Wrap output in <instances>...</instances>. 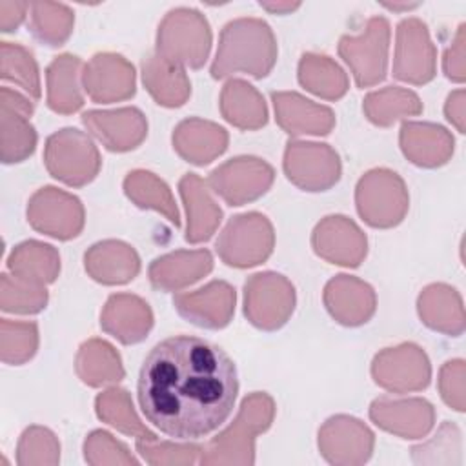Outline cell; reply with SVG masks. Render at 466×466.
<instances>
[{
  "label": "cell",
  "mask_w": 466,
  "mask_h": 466,
  "mask_svg": "<svg viewBox=\"0 0 466 466\" xmlns=\"http://www.w3.org/2000/svg\"><path fill=\"white\" fill-rule=\"evenodd\" d=\"M238 393L233 359L191 335L169 337L146 355L137 395L144 417L167 437L200 439L231 415Z\"/></svg>",
  "instance_id": "obj_1"
},
{
  "label": "cell",
  "mask_w": 466,
  "mask_h": 466,
  "mask_svg": "<svg viewBox=\"0 0 466 466\" xmlns=\"http://www.w3.org/2000/svg\"><path fill=\"white\" fill-rule=\"evenodd\" d=\"M277 62V40L260 18L229 20L218 40L211 76L224 78L231 73H246L255 78H264Z\"/></svg>",
  "instance_id": "obj_2"
},
{
  "label": "cell",
  "mask_w": 466,
  "mask_h": 466,
  "mask_svg": "<svg viewBox=\"0 0 466 466\" xmlns=\"http://www.w3.org/2000/svg\"><path fill=\"white\" fill-rule=\"evenodd\" d=\"M275 415V402L264 391L248 395L238 410L237 419L202 448L200 464H253L255 437L266 431Z\"/></svg>",
  "instance_id": "obj_3"
},
{
  "label": "cell",
  "mask_w": 466,
  "mask_h": 466,
  "mask_svg": "<svg viewBox=\"0 0 466 466\" xmlns=\"http://www.w3.org/2000/svg\"><path fill=\"white\" fill-rule=\"evenodd\" d=\"M211 47V29L197 9H171L158 25L157 55L173 66H204Z\"/></svg>",
  "instance_id": "obj_4"
},
{
  "label": "cell",
  "mask_w": 466,
  "mask_h": 466,
  "mask_svg": "<svg viewBox=\"0 0 466 466\" xmlns=\"http://www.w3.org/2000/svg\"><path fill=\"white\" fill-rule=\"evenodd\" d=\"M44 162L55 178L73 187L91 182L102 166L95 142L75 127H64L47 137Z\"/></svg>",
  "instance_id": "obj_5"
},
{
  "label": "cell",
  "mask_w": 466,
  "mask_h": 466,
  "mask_svg": "<svg viewBox=\"0 0 466 466\" xmlns=\"http://www.w3.org/2000/svg\"><path fill=\"white\" fill-rule=\"evenodd\" d=\"M357 211L373 228L397 226L410 206L404 180L390 169L377 167L362 175L355 189Z\"/></svg>",
  "instance_id": "obj_6"
},
{
  "label": "cell",
  "mask_w": 466,
  "mask_h": 466,
  "mask_svg": "<svg viewBox=\"0 0 466 466\" xmlns=\"http://www.w3.org/2000/svg\"><path fill=\"white\" fill-rule=\"evenodd\" d=\"M273 246V226L257 211L231 217L215 244L218 257L233 268H251L264 262Z\"/></svg>",
  "instance_id": "obj_7"
},
{
  "label": "cell",
  "mask_w": 466,
  "mask_h": 466,
  "mask_svg": "<svg viewBox=\"0 0 466 466\" xmlns=\"http://www.w3.org/2000/svg\"><path fill=\"white\" fill-rule=\"evenodd\" d=\"M295 309V288L280 273L251 275L244 284V315L264 331L279 329Z\"/></svg>",
  "instance_id": "obj_8"
},
{
  "label": "cell",
  "mask_w": 466,
  "mask_h": 466,
  "mask_svg": "<svg viewBox=\"0 0 466 466\" xmlns=\"http://www.w3.org/2000/svg\"><path fill=\"white\" fill-rule=\"evenodd\" d=\"M388 46L390 24L384 16H371L359 36H340L339 55L351 67L359 87H370L384 80L388 67Z\"/></svg>",
  "instance_id": "obj_9"
},
{
  "label": "cell",
  "mask_w": 466,
  "mask_h": 466,
  "mask_svg": "<svg viewBox=\"0 0 466 466\" xmlns=\"http://www.w3.org/2000/svg\"><path fill=\"white\" fill-rule=\"evenodd\" d=\"M284 173L304 191H326L340 178V158L328 144L289 140L284 151Z\"/></svg>",
  "instance_id": "obj_10"
},
{
  "label": "cell",
  "mask_w": 466,
  "mask_h": 466,
  "mask_svg": "<svg viewBox=\"0 0 466 466\" xmlns=\"http://www.w3.org/2000/svg\"><path fill=\"white\" fill-rule=\"evenodd\" d=\"M273 167L257 157H235L209 173L211 189L229 206H242L262 197L273 184Z\"/></svg>",
  "instance_id": "obj_11"
},
{
  "label": "cell",
  "mask_w": 466,
  "mask_h": 466,
  "mask_svg": "<svg viewBox=\"0 0 466 466\" xmlns=\"http://www.w3.org/2000/svg\"><path fill=\"white\" fill-rule=\"evenodd\" d=\"M27 220L40 233L69 240L84 228V206L75 195L46 186L29 198Z\"/></svg>",
  "instance_id": "obj_12"
},
{
  "label": "cell",
  "mask_w": 466,
  "mask_h": 466,
  "mask_svg": "<svg viewBox=\"0 0 466 466\" xmlns=\"http://www.w3.org/2000/svg\"><path fill=\"white\" fill-rule=\"evenodd\" d=\"M371 375L384 390L406 393L424 390L430 384L431 368L426 353L417 344L404 342L377 353Z\"/></svg>",
  "instance_id": "obj_13"
},
{
  "label": "cell",
  "mask_w": 466,
  "mask_h": 466,
  "mask_svg": "<svg viewBox=\"0 0 466 466\" xmlns=\"http://www.w3.org/2000/svg\"><path fill=\"white\" fill-rule=\"evenodd\" d=\"M435 56L426 24L419 18H404L397 25L393 76L422 86L435 76Z\"/></svg>",
  "instance_id": "obj_14"
},
{
  "label": "cell",
  "mask_w": 466,
  "mask_h": 466,
  "mask_svg": "<svg viewBox=\"0 0 466 466\" xmlns=\"http://www.w3.org/2000/svg\"><path fill=\"white\" fill-rule=\"evenodd\" d=\"M35 104L15 89H0V146L2 162H22L36 146V131L29 122Z\"/></svg>",
  "instance_id": "obj_15"
},
{
  "label": "cell",
  "mask_w": 466,
  "mask_h": 466,
  "mask_svg": "<svg viewBox=\"0 0 466 466\" xmlns=\"http://www.w3.org/2000/svg\"><path fill=\"white\" fill-rule=\"evenodd\" d=\"M373 431L355 417L335 415L319 430V448L331 464H362L371 457Z\"/></svg>",
  "instance_id": "obj_16"
},
{
  "label": "cell",
  "mask_w": 466,
  "mask_h": 466,
  "mask_svg": "<svg viewBox=\"0 0 466 466\" xmlns=\"http://www.w3.org/2000/svg\"><path fill=\"white\" fill-rule=\"evenodd\" d=\"M311 246L324 260L348 268H357L368 251L366 235L344 215L322 218L313 229Z\"/></svg>",
  "instance_id": "obj_17"
},
{
  "label": "cell",
  "mask_w": 466,
  "mask_h": 466,
  "mask_svg": "<svg viewBox=\"0 0 466 466\" xmlns=\"http://www.w3.org/2000/svg\"><path fill=\"white\" fill-rule=\"evenodd\" d=\"M173 306L187 322L208 329L229 324L235 313V289L224 280H213L200 289L177 293Z\"/></svg>",
  "instance_id": "obj_18"
},
{
  "label": "cell",
  "mask_w": 466,
  "mask_h": 466,
  "mask_svg": "<svg viewBox=\"0 0 466 466\" xmlns=\"http://www.w3.org/2000/svg\"><path fill=\"white\" fill-rule=\"evenodd\" d=\"M82 82L93 102H120L135 95V67L122 55L98 53L86 64Z\"/></svg>",
  "instance_id": "obj_19"
},
{
  "label": "cell",
  "mask_w": 466,
  "mask_h": 466,
  "mask_svg": "<svg viewBox=\"0 0 466 466\" xmlns=\"http://www.w3.org/2000/svg\"><path fill=\"white\" fill-rule=\"evenodd\" d=\"M370 419L382 430L402 439L424 437L435 422V410L424 399L379 397L370 406Z\"/></svg>",
  "instance_id": "obj_20"
},
{
  "label": "cell",
  "mask_w": 466,
  "mask_h": 466,
  "mask_svg": "<svg viewBox=\"0 0 466 466\" xmlns=\"http://www.w3.org/2000/svg\"><path fill=\"white\" fill-rule=\"evenodd\" d=\"M82 124L109 149H135L147 135V120L137 107H120L111 111L91 109L82 115Z\"/></svg>",
  "instance_id": "obj_21"
},
{
  "label": "cell",
  "mask_w": 466,
  "mask_h": 466,
  "mask_svg": "<svg viewBox=\"0 0 466 466\" xmlns=\"http://www.w3.org/2000/svg\"><path fill=\"white\" fill-rule=\"evenodd\" d=\"M324 304L344 326H359L371 319L377 308L373 288L351 275H337L324 288Z\"/></svg>",
  "instance_id": "obj_22"
},
{
  "label": "cell",
  "mask_w": 466,
  "mask_h": 466,
  "mask_svg": "<svg viewBox=\"0 0 466 466\" xmlns=\"http://www.w3.org/2000/svg\"><path fill=\"white\" fill-rule=\"evenodd\" d=\"M271 102L275 106V118L279 126L297 135H328L335 126V113L328 106L315 104L295 91H273Z\"/></svg>",
  "instance_id": "obj_23"
},
{
  "label": "cell",
  "mask_w": 466,
  "mask_h": 466,
  "mask_svg": "<svg viewBox=\"0 0 466 466\" xmlns=\"http://www.w3.org/2000/svg\"><path fill=\"white\" fill-rule=\"evenodd\" d=\"M100 326L122 344H135L149 333L153 326V313L147 302L140 297L131 293H115L107 299L100 313Z\"/></svg>",
  "instance_id": "obj_24"
},
{
  "label": "cell",
  "mask_w": 466,
  "mask_h": 466,
  "mask_svg": "<svg viewBox=\"0 0 466 466\" xmlns=\"http://www.w3.org/2000/svg\"><path fill=\"white\" fill-rule=\"evenodd\" d=\"M399 140L406 158L422 167L442 166L453 153V137L431 122H402Z\"/></svg>",
  "instance_id": "obj_25"
},
{
  "label": "cell",
  "mask_w": 466,
  "mask_h": 466,
  "mask_svg": "<svg viewBox=\"0 0 466 466\" xmlns=\"http://www.w3.org/2000/svg\"><path fill=\"white\" fill-rule=\"evenodd\" d=\"M86 271L100 284H126L140 271L137 251L122 240H102L91 246L86 255Z\"/></svg>",
  "instance_id": "obj_26"
},
{
  "label": "cell",
  "mask_w": 466,
  "mask_h": 466,
  "mask_svg": "<svg viewBox=\"0 0 466 466\" xmlns=\"http://www.w3.org/2000/svg\"><path fill=\"white\" fill-rule=\"evenodd\" d=\"M173 147L184 160L204 166L226 151L228 131L209 120L186 118L173 131Z\"/></svg>",
  "instance_id": "obj_27"
},
{
  "label": "cell",
  "mask_w": 466,
  "mask_h": 466,
  "mask_svg": "<svg viewBox=\"0 0 466 466\" xmlns=\"http://www.w3.org/2000/svg\"><path fill=\"white\" fill-rule=\"evenodd\" d=\"M213 269V257L208 249L175 251L155 258L149 266L151 286L162 291H177L197 282Z\"/></svg>",
  "instance_id": "obj_28"
},
{
  "label": "cell",
  "mask_w": 466,
  "mask_h": 466,
  "mask_svg": "<svg viewBox=\"0 0 466 466\" xmlns=\"http://www.w3.org/2000/svg\"><path fill=\"white\" fill-rule=\"evenodd\" d=\"M178 191L187 213L186 240L197 244L211 238L222 220V209L211 198L204 180L197 173H186L178 182Z\"/></svg>",
  "instance_id": "obj_29"
},
{
  "label": "cell",
  "mask_w": 466,
  "mask_h": 466,
  "mask_svg": "<svg viewBox=\"0 0 466 466\" xmlns=\"http://www.w3.org/2000/svg\"><path fill=\"white\" fill-rule=\"evenodd\" d=\"M417 308L428 328L451 337H459L464 331L462 300L455 288L448 284H431L424 288L419 295Z\"/></svg>",
  "instance_id": "obj_30"
},
{
  "label": "cell",
  "mask_w": 466,
  "mask_h": 466,
  "mask_svg": "<svg viewBox=\"0 0 466 466\" xmlns=\"http://www.w3.org/2000/svg\"><path fill=\"white\" fill-rule=\"evenodd\" d=\"M142 80L155 102L166 107L182 106L191 93V82L184 67L166 62L157 53L144 56Z\"/></svg>",
  "instance_id": "obj_31"
},
{
  "label": "cell",
  "mask_w": 466,
  "mask_h": 466,
  "mask_svg": "<svg viewBox=\"0 0 466 466\" xmlns=\"http://www.w3.org/2000/svg\"><path fill=\"white\" fill-rule=\"evenodd\" d=\"M220 111L238 129H258L268 122V107L262 95L240 78H231L222 87Z\"/></svg>",
  "instance_id": "obj_32"
},
{
  "label": "cell",
  "mask_w": 466,
  "mask_h": 466,
  "mask_svg": "<svg viewBox=\"0 0 466 466\" xmlns=\"http://www.w3.org/2000/svg\"><path fill=\"white\" fill-rule=\"evenodd\" d=\"M80 58L69 53L55 56L47 66V106L62 115H71L84 106V96L78 87Z\"/></svg>",
  "instance_id": "obj_33"
},
{
  "label": "cell",
  "mask_w": 466,
  "mask_h": 466,
  "mask_svg": "<svg viewBox=\"0 0 466 466\" xmlns=\"http://www.w3.org/2000/svg\"><path fill=\"white\" fill-rule=\"evenodd\" d=\"M75 368L82 382L93 388L113 384L124 379L120 355L109 342L100 339H89L80 346Z\"/></svg>",
  "instance_id": "obj_34"
},
{
  "label": "cell",
  "mask_w": 466,
  "mask_h": 466,
  "mask_svg": "<svg viewBox=\"0 0 466 466\" xmlns=\"http://www.w3.org/2000/svg\"><path fill=\"white\" fill-rule=\"evenodd\" d=\"M7 268L13 275L36 282V284H49L55 282L60 271V257L56 249L49 244L38 240H25L18 244L9 258Z\"/></svg>",
  "instance_id": "obj_35"
},
{
  "label": "cell",
  "mask_w": 466,
  "mask_h": 466,
  "mask_svg": "<svg viewBox=\"0 0 466 466\" xmlns=\"http://www.w3.org/2000/svg\"><path fill=\"white\" fill-rule=\"evenodd\" d=\"M299 82L326 100H339L348 91L346 73L326 55L304 53L299 62Z\"/></svg>",
  "instance_id": "obj_36"
},
{
  "label": "cell",
  "mask_w": 466,
  "mask_h": 466,
  "mask_svg": "<svg viewBox=\"0 0 466 466\" xmlns=\"http://www.w3.org/2000/svg\"><path fill=\"white\" fill-rule=\"evenodd\" d=\"M124 191L133 200L138 208L144 209H157L166 218L175 224L177 228L180 226V215L175 206V198L164 180H160L155 173L137 169L127 173L124 180Z\"/></svg>",
  "instance_id": "obj_37"
},
{
  "label": "cell",
  "mask_w": 466,
  "mask_h": 466,
  "mask_svg": "<svg viewBox=\"0 0 466 466\" xmlns=\"http://www.w3.org/2000/svg\"><path fill=\"white\" fill-rule=\"evenodd\" d=\"M362 109L370 122L386 127L402 116L420 115L422 102L410 89L388 86L380 91H373V93L366 95Z\"/></svg>",
  "instance_id": "obj_38"
},
{
  "label": "cell",
  "mask_w": 466,
  "mask_h": 466,
  "mask_svg": "<svg viewBox=\"0 0 466 466\" xmlns=\"http://www.w3.org/2000/svg\"><path fill=\"white\" fill-rule=\"evenodd\" d=\"M95 408H96V415L104 422L120 430L122 433L135 435L137 439H142V441H157V435L149 431L137 417L131 397L126 390L109 388L102 391L95 400Z\"/></svg>",
  "instance_id": "obj_39"
},
{
  "label": "cell",
  "mask_w": 466,
  "mask_h": 466,
  "mask_svg": "<svg viewBox=\"0 0 466 466\" xmlns=\"http://www.w3.org/2000/svg\"><path fill=\"white\" fill-rule=\"evenodd\" d=\"M0 76L4 82L20 86L33 100L40 98V76L38 66L31 51L20 44L2 42V69Z\"/></svg>",
  "instance_id": "obj_40"
},
{
  "label": "cell",
  "mask_w": 466,
  "mask_h": 466,
  "mask_svg": "<svg viewBox=\"0 0 466 466\" xmlns=\"http://www.w3.org/2000/svg\"><path fill=\"white\" fill-rule=\"evenodd\" d=\"M31 31L47 46H62L73 29V11L64 4L36 2L31 5Z\"/></svg>",
  "instance_id": "obj_41"
},
{
  "label": "cell",
  "mask_w": 466,
  "mask_h": 466,
  "mask_svg": "<svg viewBox=\"0 0 466 466\" xmlns=\"http://www.w3.org/2000/svg\"><path fill=\"white\" fill-rule=\"evenodd\" d=\"M47 304V289L16 275L2 273V309L13 313H38Z\"/></svg>",
  "instance_id": "obj_42"
},
{
  "label": "cell",
  "mask_w": 466,
  "mask_h": 466,
  "mask_svg": "<svg viewBox=\"0 0 466 466\" xmlns=\"http://www.w3.org/2000/svg\"><path fill=\"white\" fill-rule=\"evenodd\" d=\"M2 360L7 364H24L38 348V328L35 322L2 319Z\"/></svg>",
  "instance_id": "obj_43"
},
{
  "label": "cell",
  "mask_w": 466,
  "mask_h": 466,
  "mask_svg": "<svg viewBox=\"0 0 466 466\" xmlns=\"http://www.w3.org/2000/svg\"><path fill=\"white\" fill-rule=\"evenodd\" d=\"M60 461V444L53 431L42 426L27 428L18 442L16 462L27 464H56Z\"/></svg>",
  "instance_id": "obj_44"
},
{
  "label": "cell",
  "mask_w": 466,
  "mask_h": 466,
  "mask_svg": "<svg viewBox=\"0 0 466 466\" xmlns=\"http://www.w3.org/2000/svg\"><path fill=\"white\" fill-rule=\"evenodd\" d=\"M84 455L89 464H138L122 442L102 430L87 435L84 442Z\"/></svg>",
  "instance_id": "obj_45"
},
{
  "label": "cell",
  "mask_w": 466,
  "mask_h": 466,
  "mask_svg": "<svg viewBox=\"0 0 466 466\" xmlns=\"http://www.w3.org/2000/svg\"><path fill=\"white\" fill-rule=\"evenodd\" d=\"M137 450L149 464H193L202 446L197 444H171L157 441L137 439Z\"/></svg>",
  "instance_id": "obj_46"
},
{
  "label": "cell",
  "mask_w": 466,
  "mask_h": 466,
  "mask_svg": "<svg viewBox=\"0 0 466 466\" xmlns=\"http://www.w3.org/2000/svg\"><path fill=\"white\" fill-rule=\"evenodd\" d=\"M442 400L457 411H464V360H448L439 373Z\"/></svg>",
  "instance_id": "obj_47"
},
{
  "label": "cell",
  "mask_w": 466,
  "mask_h": 466,
  "mask_svg": "<svg viewBox=\"0 0 466 466\" xmlns=\"http://www.w3.org/2000/svg\"><path fill=\"white\" fill-rule=\"evenodd\" d=\"M446 453V451H461V431L455 424L451 422H444L439 430V433L435 435L433 441H430L428 444H420V446H415L411 450V455H413V461L415 462H420L428 453ZM433 457H430L428 462H431Z\"/></svg>",
  "instance_id": "obj_48"
},
{
  "label": "cell",
  "mask_w": 466,
  "mask_h": 466,
  "mask_svg": "<svg viewBox=\"0 0 466 466\" xmlns=\"http://www.w3.org/2000/svg\"><path fill=\"white\" fill-rule=\"evenodd\" d=\"M442 67L450 80L464 82V24L459 25L453 44L446 49Z\"/></svg>",
  "instance_id": "obj_49"
},
{
  "label": "cell",
  "mask_w": 466,
  "mask_h": 466,
  "mask_svg": "<svg viewBox=\"0 0 466 466\" xmlns=\"http://www.w3.org/2000/svg\"><path fill=\"white\" fill-rule=\"evenodd\" d=\"M29 5L25 2H0V24L2 31L9 33L20 25L25 16V9Z\"/></svg>",
  "instance_id": "obj_50"
},
{
  "label": "cell",
  "mask_w": 466,
  "mask_h": 466,
  "mask_svg": "<svg viewBox=\"0 0 466 466\" xmlns=\"http://www.w3.org/2000/svg\"><path fill=\"white\" fill-rule=\"evenodd\" d=\"M444 115L457 127L459 133H464V91L462 89L450 93L444 106Z\"/></svg>",
  "instance_id": "obj_51"
},
{
  "label": "cell",
  "mask_w": 466,
  "mask_h": 466,
  "mask_svg": "<svg viewBox=\"0 0 466 466\" xmlns=\"http://www.w3.org/2000/svg\"><path fill=\"white\" fill-rule=\"evenodd\" d=\"M300 4L295 2V4H266V2H260V7L268 9V11H273V13H288V11H293L297 9Z\"/></svg>",
  "instance_id": "obj_52"
},
{
  "label": "cell",
  "mask_w": 466,
  "mask_h": 466,
  "mask_svg": "<svg viewBox=\"0 0 466 466\" xmlns=\"http://www.w3.org/2000/svg\"><path fill=\"white\" fill-rule=\"evenodd\" d=\"M390 9H410V7H417L419 4H402V5H395V4H384Z\"/></svg>",
  "instance_id": "obj_53"
}]
</instances>
